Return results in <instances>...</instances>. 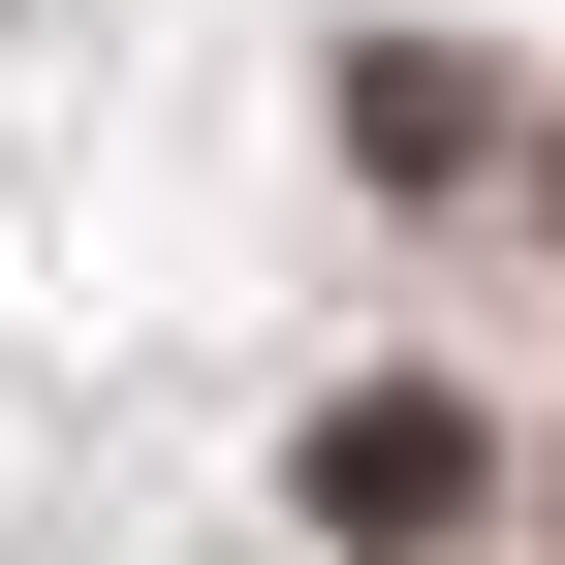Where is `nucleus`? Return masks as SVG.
<instances>
[{"mask_svg":"<svg viewBox=\"0 0 565 565\" xmlns=\"http://www.w3.org/2000/svg\"><path fill=\"white\" fill-rule=\"evenodd\" d=\"M440 503H471V408H440V377H377V408H315V534H377V565H408Z\"/></svg>","mask_w":565,"mask_h":565,"instance_id":"obj_1","label":"nucleus"}]
</instances>
